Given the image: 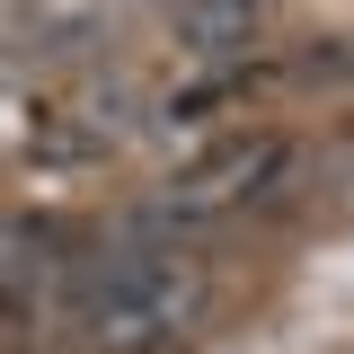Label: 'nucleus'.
<instances>
[{"mask_svg": "<svg viewBox=\"0 0 354 354\" xmlns=\"http://www.w3.org/2000/svg\"><path fill=\"white\" fill-rule=\"evenodd\" d=\"M213 310V274L186 257L177 239L151 248H106L80 266V292L62 310V328H80L88 354H177Z\"/></svg>", "mask_w": 354, "mask_h": 354, "instance_id": "nucleus-1", "label": "nucleus"}, {"mask_svg": "<svg viewBox=\"0 0 354 354\" xmlns=\"http://www.w3.org/2000/svg\"><path fill=\"white\" fill-rule=\"evenodd\" d=\"M248 36H257V0H177V44L186 53L230 62Z\"/></svg>", "mask_w": 354, "mask_h": 354, "instance_id": "nucleus-2", "label": "nucleus"}, {"mask_svg": "<svg viewBox=\"0 0 354 354\" xmlns=\"http://www.w3.org/2000/svg\"><path fill=\"white\" fill-rule=\"evenodd\" d=\"M354 71V36H328V53H301V80H346Z\"/></svg>", "mask_w": 354, "mask_h": 354, "instance_id": "nucleus-3", "label": "nucleus"}]
</instances>
